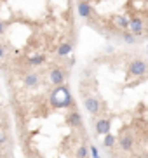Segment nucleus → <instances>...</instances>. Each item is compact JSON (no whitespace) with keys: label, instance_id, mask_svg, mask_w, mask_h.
<instances>
[{"label":"nucleus","instance_id":"14","mask_svg":"<svg viewBox=\"0 0 148 158\" xmlns=\"http://www.w3.org/2000/svg\"><path fill=\"white\" fill-rule=\"evenodd\" d=\"M87 155H89L87 146H79V149H77V158H87Z\"/></svg>","mask_w":148,"mask_h":158},{"label":"nucleus","instance_id":"10","mask_svg":"<svg viewBox=\"0 0 148 158\" xmlns=\"http://www.w3.org/2000/svg\"><path fill=\"white\" fill-rule=\"evenodd\" d=\"M115 143H117V139H115V135H113V134H107V135H105V139H103L105 148H113Z\"/></svg>","mask_w":148,"mask_h":158},{"label":"nucleus","instance_id":"9","mask_svg":"<svg viewBox=\"0 0 148 158\" xmlns=\"http://www.w3.org/2000/svg\"><path fill=\"white\" fill-rule=\"evenodd\" d=\"M68 123L72 127H79L80 123H82V116H80V113H70L68 115Z\"/></svg>","mask_w":148,"mask_h":158},{"label":"nucleus","instance_id":"11","mask_svg":"<svg viewBox=\"0 0 148 158\" xmlns=\"http://www.w3.org/2000/svg\"><path fill=\"white\" fill-rule=\"evenodd\" d=\"M70 52H72V44H61L59 47H58V54H59V56H66V54H70Z\"/></svg>","mask_w":148,"mask_h":158},{"label":"nucleus","instance_id":"20","mask_svg":"<svg viewBox=\"0 0 148 158\" xmlns=\"http://www.w3.org/2000/svg\"><path fill=\"white\" fill-rule=\"evenodd\" d=\"M146 51H148V45H146Z\"/></svg>","mask_w":148,"mask_h":158},{"label":"nucleus","instance_id":"16","mask_svg":"<svg viewBox=\"0 0 148 158\" xmlns=\"http://www.w3.org/2000/svg\"><path fill=\"white\" fill-rule=\"evenodd\" d=\"M91 153H93L94 158H99V153H98V149L94 148V146H91Z\"/></svg>","mask_w":148,"mask_h":158},{"label":"nucleus","instance_id":"19","mask_svg":"<svg viewBox=\"0 0 148 158\" xmlns=\"http://www.w3.org/2000/svg\"><path fill=\"white\" fill-rule=\"evenodd\" d=\"M4 139H5L4 135H0V143H4Z\"/></svg>","mask_w":148,"mask_h":158},{"label":"nucleus","instance_id":"3","mask_svg":"<svg viewBox=\"0 0 148 158\" xmlns=\"http://www.w3.org/2000/svg\"><path fill=\"white\" fill-rule=\"evenodd\" d=\"M84 106H85V110H87L91 115H98V113H99V110H101L99 101H98L96 98H93V96H87V98L84 99Z\"/></svg>","mask_w":148,"mask_h":158},{"label":"nucleus","instance_id":"2","mask_svg":"<svg viewBox=\"0 0 148 158\" xmlns=\"http://www.w3.org/2000/svg\"><path fill=\"white\" fill-rule=\"evenodd\" d=\"M65 78H66V75L61 68H52V70L49 71V80H51L56 87H59V85L65 84Z\"/></svg>","mask_w":148,"mask_h":158},{"label":"nucleus","instance_id":"5","mask_svg":"<svg viewBox=\"0 0 148 158\" xmlns=\"http://www.w3.org/2000/svg\"><path fill=\"white\" fill-rule=\"evenodd\" d=\"M77 10H79V16L84 19H87L89 16H91V12H93V9H91V4H89L87 0H80L79 5H77Z\"/></svg>","mask_w":148,"mask_h":158},{"label":"nucleus","instance_id":"8","mask_svg":"<svg viewBox=\"0 0 148 158\" xmlns=\"http://www.w3.org/2000/svg\"><path fill=\"white\" fill-rule=\"evenodd\" d=\"M23 84L26 85V87H37V85H38V75L37 73L26 75V77L23 78Z\"/></svg>","mask_w":148,"mask_h":158},{"label":"nucleus","instance_id":"18","mask_svg":"<svg viewBox=\"0 0 148 158\" xmlns=\"http://www.w3.org/2000/svg\"><path fill=\"white\" fill-rule=\"evenodd\" d=\"M4 54H5V51H4V47L0 45V59H2V57H4Z\"/></svg>","mask_w":148,"mask_h":158},{"label":"nucleus","instance_id":"6","mask_svg":"<svg viewBox=\"0 0 148 158\" xmlns=\"http://www.w3.org/2000/svg\"><path fill=\"white\" fill-rule=\"evenodd\" d=\"M96 132L101 135H107L110 134V120L108 118H99L96 122Z\"/></svg>","mask_w":148,"mask_h":158},{"label":"nucleus","instance_id":"1","mask_svg":"<svg viewBox=\"0 0 148 158\" xmlns=\"http://www.w3.org/2000/svg\"><path fill=\"white\" fill-rule=\"evenodd\" d=\"M146 71H148V64L141 59H134L129 66V73L134 75V77H141V75H145Z\"/></svg>","mask_w":148,"mask_h":158},{"label":"nucleus","instance_id":"12","mask_svg":"<svg viewBox=\"0 0 148 158\" xmlns=\"http://www.w3.org/2000/svg\"><path fill=\"white\" fill-rule=\"evenodd\" d=\"M113 23H115L119 28H127V26H129V23H127V19H125L124 16H115V18H113Z\"/></svg>","mask_w":148,"mask_h":158},{"label":"nucleus","instance_id":"7","mask_svg":"<svg viewBox=\"0 0 148 158\" xmlns=\"http://www.w3.org/2000/svg\"><path fill=\"white\" fill-rule=\"evenodd\" d=\"M129 30H131V33L133 35H141L143 33V21L139 18H134V19H131L129 21Z\"/></svg>","mask_w":148,"mask_h":158},{"label":"nucleus","instance_id":"15","mask_svg":"<svg viewBox=\"0 0 148 158\" xmlns=\"http://www.w3.org/2000/svg\"><path fill=\"white\" fill-rule=\"evenodd\" d=\"M44 61H46V57H44V56H35V57L30 59V64H32V66H38V64H42Z\"/></svg>","mask_w":148,"mask_h":158},{"label":"nucleus","instance_id":"13","mask_svg":"<svg viewBox=\"0 0 148 158\" xmlns=\"http://www.w3.org/2000/svg\"><path fill=\"white\" fill-rule=\"evenodd\" d=\"M122 38H124V42L129 44V45H134V44L138 42V38H136L133 33H124V35H122Z\"/></svg>","mask_w":148,"mask_h":158},{"label":"nucleus","instance_id":"17","mask_svg":"<svg viewBox=\"0 0 148 158\" xmlns=\"http://www.w3.org/2000/svg\"><path fill=\"white\" fill-rule=\"evenodd\" d=\"M4 31H5V24L0 21V35H4Z\"/></svg>","mask_w":148,"mask_h":158},{"label":"nucleus","instance_id":"4","mask_svg":"<svg viewBox=\"0 0 148 158\" xmlns=\"http://www.w3.org/2000/svg\"><path fill=\"white\" fill-rule=\"evenodd\" d=\"M117 143H119V148L124 149V151H131V149H133V146H134V139H133L129 134H124L122 137H119V139H117Z\"/></svg>","mask_w":148,"mask_h":158}]
</instances>
